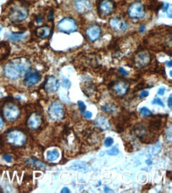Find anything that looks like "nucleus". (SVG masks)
Returning <instances> with one entry per match:
<instances>
[{"instance_id":"a211bd4d","label":"nucleus","mask_w":172,"mask_h":193,"mask_svg":"<svg viewBox=\"0 0 172 193\" xmlns=\"http://www.w3.org/2000/svg\"><path fill=\"white\" fill-rule=\"evenodd\" d=\"M51 33H52V29H51V28L48 25H42V26H40V27H38L37 29H36L35 31L37 37L42 38V39L48 38L51 35Z\"/></svg>"},{"instance_id":"e433bc0d","label":"nucleus","mask_w":172,"mask_h":193,"mask_svg":"<svg viewBox=\"0 0 172 193\" xmlns=\"http://www.w3.org/2000/svg\"><path fill=\"white\" fill-rule=\"evenodd\" d=\"M3 125H4V121H3V119H2V116L0 115V131H1L2 129V127H3Z\"/></svg>"},{"instance_id":"a19ab883","label":"nucleus","mask_w":172,"mask_h":193,"mask_svg":"<svg viewBox=\"0 0 172 193\" xmlns=\"http://www.w3.org/2000/svg\"><path fill=\"white\" fill-rule=\"evenodd\" d=\"M171 60H170L169 61V62H167V66H168V67H171L172 66V64H171Z\"/></svg>"},{"instance_id":"79ce46f5","label":"nucleus","mask_w":172,"mask_h":193,"mask_svg":"<svg viewBox=\"0 0 172 193\" xmlns=\"http://www.w3.org/2000/svg\"><path fill=\"white\" fill-rule=\"evenodd\" d=\"M105 191H110V189H109L108 188H105Z\"/></svg>"},{"instance_id":"39448f33","label":"nucleus","mask_w":172,"mask_h":193,"mask_svg":"<svg viewBox=\"0 0 172 193\" xmlns=\"http://www.w3.org/2000/svg\"><path fill=\"white\" fill-rule=\"evenodd\" d=\"M48 116L53 121H60L64 118V107L60 102L54 101L48 108Z\"/></svg>"},{"instance_id":"c03bdc74","label":"nucleus","mask_w":172,"mask_h":193,"mask_svg":"<svg viewBox=\"0 0 172 193\" xmlns=\"http://www.w3.org/2000/svg\"><path fill=\"white\" fill-rule=\"evenodd\" d=\"M1 29H2V28L0 27V32H1Z\"/></svg>"},{"instance_id":"bb28decb","label":"nucleus","mask_w":172,"mask_h":193,"mask_svg":"<svg viewBox=\"0 0 172 193\" xmlns=\"http://www.w3.org/2000/svg\"><path fill=\"white\" fill-rule=\"evenodd\" d=\"M78 106L80 108V110L82 112H84L86 111V105H85V104H84L82 101H78Z\"/></svg>"},{"instance_id":"c85d7f7f","label":"nucleus","mask_w":172,"mask_h":193,"mask_svg":"<svg viewBox=\"0 0 172 193\" xmlns=\"http://www.w3.org/2000/svg\"><path fill=\"white\" fill-rule=\"evenodd\" d=\"M3 159H4V160L6 161V162H8V163H11V162H12L13 158H12V156L10 155V154H4V155H3Z\"/></svg>"},{"instance_id":"473e14b6","label":"nucleus","mask_w":172,"mask_h":193,"mask_svg":"<svg viewBox=\"0 0 172 193\" xmlns=\"http://www.w3.org/2000/svg\"><path fill=\"white\" fill-rule=\"evenodd\" d=\"M47 18H48V21H52L53 20V10H52L50 12L48 13V17H47Z\"/></svg>"},{"instance_id":"412c9836","label":"nucleus","mask_w":172,"mask_h":193,"mask_svg":"<svg viewBox=\"0 0 172 193\" xmlns=\"http://www.w3.org/2000/svg\"><path fill=\"white\" fill-rule=\"evenodd\" d=\"M102 110L106 113L113 114L118 111V107L113 104H106L102 107Z\"/></svg>"},{"instance_id":"2eb2a0df","label":"nucleus","mask_w":172,"mask_h":193,"mask_svg":"<svg viewBox=\"0 0 172 193\" xmlns=\"http://www.w3.org/2000/svg\"><path fill=\"white\" fill-rule=\"evenodd\" d=\"M109 25L114 31L118 32V33L125 32L128 29V25L125 21L121 20L120 18H116L109 20Z\"/></svg>"},{"instance_id":"ea45409f","label":"nucleus","mask_w":172,"mask_h":193,"mask_svg":"<svg viewBox=\"0 0 172 193\" xmlns=\"http://www.w3.org/2000/svg\"><path fill=\"white\" fill-rule=\"evenodd\" d=\"M144 29H145V26H144V25H141V28H140V32H141V33H143V32L144 31Z\"/></svg>"},{"instance_id":"f3484780","label":"nucleus","mask_w":172,"mask_h":193,"mask_svg":"<svg viewBox=\"0 0 172 193\" xmlns=\"http://www.w3.org/2000/svg\"><path fill=\"white\" fill-rule=\"evenodd\" d=\"M95 124L98 128L101 129L102 131L108 130L110 127V123L109 120L104 116H98L95 121Z\"/></svg>"},{"instance_id":"9b49d317","label":"nucleus","mask_w":172,"mask_h":193,"mask_svg":"<svg viewBox=\"0 0 172 193\" xmlns=\"http://www.w3.org/2000/svg\"><path fill=\"white\" fill-rule=\"evenodd\" d=\"M42 116L38 112H33L29 116L26 121V125L31 130H37L41 126Z\"/></svg>"},{"instance_id":"4c0bfd02","label":"nucleus","mask_w":172,"mask_h":193,"mask_svg":"<svg viewBox=\"0 0 172 193\" xmlns=\"http://www.w3.org/2000/svg\"><path fill=\"white\" fill-rule=\"evenodd\" d=\"M36 21H37V23H41L42 21H43V18H42L41 16H38L37 18V19H36Z\"/></svg>"},{"instance_id":"5701e85b","label":"nucleus","mask_w":172,"mask_h":193,"mask_svg":"<svg viewBox=\"0 0 172 193\" xmlns=\"http://www.w3.org/2000/svg\"><path fill=\"white\" fill-rule=\"evenodd\" d=\"M25 37H26V34H25V33H12V34L9 37V38H10L11 40H14V41H19V40H23Z\"/></svg>"},{"instance_id":"f257e3e1","label":"nucleus","mask_w":172,"mask_h":193,"mask_svg":"<svg viewBox=\"0 0 172 193\" xmlns=\"http://www.w3.org/2000/svg\"><path fill=\"white\" fill-rule=\"evenodd\" d=\"M30 61L25 57H17L6 63L3 68L4 75L11 80H17L25 77L31 71Z\"/></svg>"},{"instance_id":"37998d69","label":"nucleus","mask_w":172,"mask_h":193,"mask_svg":"<svg viewBox=\"0 0 172 193\" xmlns=\"http://www.w3.org/2000/svg\"><path fill=\"white\" fill-rule=\"evenodd\" d=\"M171 75H172V73H171V71H170V77H171Z\"/></svg>"},{"instance_id":"4be33fe9","label":"nucleus","mask_w":172,"mask_h":193,"mask_svg":"<svg viewBox=\"0 0 172 193\" xmlns=\"http://www.w3.org/2000/svg\"><path fill=\"white\" fill-rule=\"evenodd\" d=\"M59 151L57 150H53L47 153V159L49 162H54L59 158Z\"/></svg>"},{"instance_id":"6e6552de","label":"nucleus","mask_w":172,"mask_h":193,"mask_svg":"<svg viewBox=\"0 0 172 193\" xmlns=\"http://www.w3.org/2000/svg\"><path fill=\"white\" fill-rule=\"evenodd\" d=\"M151 60V55L147 51H141L137 53L134 57V63L137 68H143L150 63Z\"/></svg>"},{"instance_id":"f704fd0d","label":"nucleus","mask_w":172,"mask_h":193,"mask_svg":"<svg viewBox=\"0 0 172 193\" xmlns=\"http://www.w3.org/2000/svg\"><path fill=\"white\" fill-rule=\"evenodd\" d=\"M118 71H119L121 74H122V75H124V76H126V75H128V72L125 71V70H124L123 68H119V70H118Z\"/></svg>"},{"instance_id":"6ab92c4d","label":"nucleus","mask_w":172,"mask_h":193,"mask_svg":"<svg viewBox=\"0 0 172 193\" xmlns=\"http://www.w3.org/2000/svg\"><path fill=\"white\" fill-rule=\"evenodd\" d=\"M134 131L136 135H137L139 139H143L148 135V131L147 129H146V127H145L143 124H141V123L137 124L135 126Z\"/></svg>"},{"instance_id":"393cba45","label":"nucleus","mask_w":172,"mask_h":193,"mask_svg":"<svg viewBox=\"0 0 172 193\" xmlns=\"http://www.w3.org/2000/svg\"><path fill=\"white\" fill-rule=\"evenodd\" d=\"M118 153H119V150H118V146H114V147L111 148V150H109L107 151V154L111 156L118 155Z\"/></svg>"},{"instance_id":"f8f14e48","label":"nucleus","mask_w":172,"mask_h":193,"mask_svg":"<svg viewBox=\"0 0 172 193\" xmlns=\"http://www.w3.org/2000/svg\"><path fill=\"white\" fill-rule=\"evenodd\" d=\"M41 79V75L38 71H33L28 73L27 75L25 76L24 79V85L27 87H32L37 84Z\"/></svg>"},{"instance_id":"7ed1b4c3","label":"nucleus","mask_w":172,"mask_h":193,"mask_svg":"<svg viewBox=\"0 0 172 193\" xmlns=\"http://www.w3.org/2000/svg\"><path fill=\"white\" fill-rule=\"evenodd\" d=\"M29 15V9L22 4L15 5L11 7L8 14L9 20L13 23L21 22L27 18Z\"/></svg>"},{"instance_id":"1a4fd4ad","label":"nucleus","mask_w":172,"mask_h":193,"mask_svg":"<svg viewBox=\"0 0 172 193\" xmlns=\"http://www.w3.org/2000/svg\"><path fill=\"white\" fill-rule=\"evenodd\" d=\"M114 10V3L111 0H101L98 5V11L101 16H109Z\"/></svg>"},{"instance_id":"a878e982","label":"nucleus","mask_w":172,"mask_h":193,"mask_svg":"<svg viewBox=\"0 0 172 193\" xmlns=\"http://www.w3.org/2000/svg\"><path fill=\"white\" fill-rule=\"evenodd\" d=\"M113 143V138H110V137H108L105 139V142H104V144L106 147H109V146H111Z\"/></svg>"},{"instance_id":"dca6fc26","label":"nucleus","mask_w":172,"mask_h":193,"mask_svg":"<svg viewBox=\"0 0 172 193\" xmlns=\"http://www.w3.org/2000/svg\"><path fill=\"white\" fill-rule=\"evenodd\" d=\"M76 11L80 14H86L91 11L92 6L88 0H76L74 2Z\"/></svg>"},{"instance_id":"9d476101","label":"nucleus","mask_w":172,"mask_h":193,"mask_svg":"<svg viewBox=\"0 0 172 193\" xmlns=\"http://www.w3.org/2000/svg\"><path fill=\"white\" fill-rule=\"evenodd\" d=\"M60 81L57 77L53 75L48 76L46 79V81L44 82V89L48 94H53L57 92L60 88Z\"/></svg>"},{"instance_id":"58836bf2","label":"nucleus","mask_w":172,"mask_h":193,"mask_svg":"<svg viewBox=\"0 0 172 193\" xmlns=\"http://www.w3.org/2000/svg\"><path fill=\"white\" fill-rule=\"evenodd\" d=\"M61 192L63 193V192H67V193H69L70 192V190L67 188H63L62 190H61Z\"/></svg>"},{"instance_id":"20e7f679","label":"nucleus","mask_w":172,"mask_h":193,"mask_svg":"<svg viewBox=\"0 0 172 193\" xmlns=\"http://www.w3.org/2000/svg\"><path fill=\"white\" fill-rule=\"evenodd\" d=\"M2 115L7 121H15L21 115L20 108L13 102H7L2 107Z\"/></svg>"},{"instance_id":"aec40b11","label":"nucleus","mask_w":172,"mask_h":193,"mask_svg":"<svg viewBox=\"0 0 172 193\" xmlns=\"http://www.w3.org/2000/svg\"><path fill=\"white\" fill-rule=\"evenodd\" d=\"M28 163L30 166H31L32 167H34V168L36 169H45V165L41 162V161L37 160V159H35V158H30L28 160Z\"/></svg>"},{"instance_id":"ddd939ff","label":"nucleus","mask_w":172,"mask_h":193,"mask_svg":"<svg viewBox=\"0 0 172 193\" xmlns=\"http://www.w3.org/2000/svg\"><path fill=\"white\" fill-rule=\"evenodd\" d=\"M102 34V29L98 25H90L86 30V35L90 41H96Z\"/></svg>"},{"instance_id":"c756f323","label":"nucleus","mask_w":172,"mask_h":193,"mask_svg":"<svg viewBox=\"0 0 172 193\" xmlns=\"http://www.w3.org/2000/svg\"><path fill=\"white\" fill-rule=\"evenodd\" d=\"M63 86H64V87L65 88H69L70 86H71V82L69 81V80H68V79H64L63 80Z\"/></svg>"},{"instance_id":"cd10ccee","label":"nucleus","mask_w":172,"mask_h":193,"mask_svg":"<svg viewBox=\"0 0 172 193\" xmlns=\"http://www.w3.org/2000/svg\"><path fill=\"white\" fill-rule=\"evenodd\" d=\"M152 104L153 105H159L162 106V107H164V104L163 103V101H161V99H160V98H155V99L153 100V101H152Z\"/></svg>"},{"instance_id":"b1692460","label":"nucleus","mask_w":172,"mask_h":193,"mask_svg":"<svg viewBox=\"0 0 172 193\" xmlns=\"http://www.w3.org/2000/svg\"><path fill=\"white\" fill-rule=\"evenodd\" d=\"M140 113L141 114L142 116H144V117H148V116H151V112L149 110L148 108H146V107H143V108H141V110H140Z\"/></svg>"},{"instance_id":"72a5a7b5","label":"nucleus","mask_w":172,"mask_h":193,"mask_svg":"<svg viewBox=\"0 0 172 193\" xmlns=\"http://www.w3.org/2000/svg\"><path fill=\"white\" fill-rule=\"evenodd\" d=\"M164 93H165V88L164 87L160 88L159 90H158V94H159V95L163 96L164 94Z\"/></svg>"},{"instance_id":"0eeeda50","label":"nucleus","mask_w":172,"mask_h":193,"mask_svg":"<svg viewBox=\"0 0 172 193\" xmlns=\"http://www.w3.org/2000/svg\"><path fill=\"white\" fill-rule=\"evenodd\" d=\"M128 14L131 18L141 19L145 15L144 6L141 2H132L128 8Z\"/></svg>"},{"instance_id":"4468645a","label":"nucleus","mask_w":172,"mask_h":193,"mask_svg":"<svg viewBox=\"0 0 172 193\" xmlns=\"http://www.w3.org/2000/svg\"><path fill=\"white\" fill-rule=\"evenodd\" d=\"M114 94L118 97H123L127 94L128 90V84L126 82L118 81L114 82L112 85Z\"/></svg>"},{"instance_id":"423d86ee","label":"nucleus","mask_w":172,"mask_h":193,"mask_svg":"<svg viewBox=\"0 0 172 193\" xmlns=\"http://www.w3.org/2000/svg\"><path fill=\"white\" fill-rule=\"evenodd\" d=\"M57 28L62 33H71L77 30L78 25L75 19L71 18H64L59 21Z\"/></svg>"},{"instance_id":"c9c22d12","label":"nucleus","mask_w":172,"mask_h":193,"mask_svg":"<svg viewBox=\"0 0 172 193\" xmlns=\"http://www.w3.org/2000/svg\"><path fill=\"white\" fill-rule=\"evenodd\" d=\"M168 106H169V108H172V95L170 94V97H169V98H168Z\"/></svg>"},{"instance_id":"f03ea898","label":"nucleus","mask_w":172,"mask_h":193,"mask_svg":"<svg viewBox=\"0 0 172 193\" xmlns=\"http://www.w3.org/2000/svg\"><path fill=\"white\" fill-rule=\"evenodd\" d=\"M6 140L9 145L15 147H21L26 143L27 136L20 129H13L6 134Z\"/></svg>"},{"instance_id":"2f4dec72","label":"nucleus","mask_w":172,"mask_h":193,"mask_svg":"<svg viewBox=\"0 0 172 193\" xmlns=\"http://www.w3.org/2000/svg\"><path fill=\"white\" fill-rule=\"evenodd\" d=\"M83 113L84 117L86 119H90L92 117V113L90 112H89V111H86V112H83Z\"/></svg>"},{"instance_id":"7c9ffc66","label":"nucleus","mask_w":172,"mask_h":193,"mask_svg":"<svg viewBox=\"0 0 172 193\" xmlns=\"http://www.w3.org/2000/svg\"><path fill=\"white\" fill-rule=\"evenodd\" d=\"M149 95V92L147 91V90H143L141 92V94H140V98H147L148 96Z\"/></svg>"}]
</instances>
